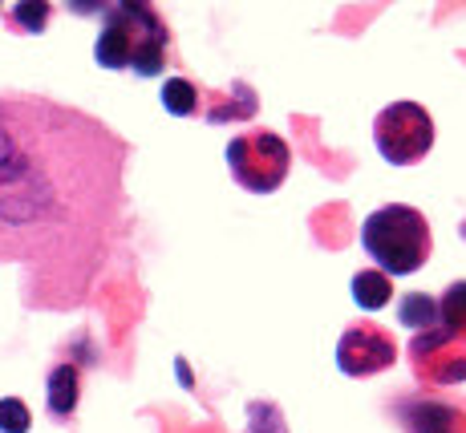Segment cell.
I'll list each match as a JSON object with an SVG mask.
<instances>
[{"label":"cell","instance_id":"1","mask_svg":"<svg viewBox=\"0 0 466 433\" xmlns=\"http://www.w3.org/2000/svg\"><path fill=\"white\" fill-rule=\"evenodd\" d=\"M130 146L106 122L37 94H0V267L33 308H77L114 251Z\"/></svg>","mask_w":466,"mask_h":433},{"label":"cell","instance_id":"2","mask_svg":"<svg viewBox=\"0 0 466 433\" xmlns=\"http://www.w3.org/2000/svg\"><path fill=\"white\" fill-rule=\"evenodd\" d=\"M170 29L163 13L138 0L106 8L102 33H97L94 57L102 69H134L138 77H155L167 69Z\"/></svg>","mask_w":466,"mask_h":433},{"label":"cell","instance_id":"3","mask_svg":"<svg viewBox=\"0 0 466 433\" xmlns=\"http://www.w3.org/2000/svg\"><path fill=\"white\" fill-rule=\"evenodd\" d=\"M361 243L378 259L381 276H410L430 259V223L418 206H378L365 219Z\"/></svg>","mask_w":466,"mask_h":433},{"label":"cell","instance_id":"4","mask_svg":"<svg viewBox=\"0 0 466 433\" xmlns=\"http://www.w3.org/2000/svg\"><path fill=\"white\" fill-rule=\"evenodd\" d=\"M228 166L231 178L248 195H272L284 186L292 170V150L280 134L272 130H248L228 142Z\"/></svg>","mask_w":466,"mask_h":433},{"label":"cell","instance_id":"5","mask_svg":"<svg viewBox=\"0 0 466 433\" xmlns=\"http://www.w3.org/2000/svg\"><path fill=\"white\" fill-rule=\"evenodd\" d=\"M373 138L385 162L410 166V162H422L434 146V118L418 102H393L373 122Z\"/></svg>","mask_w":466,"mask_h":433},{"label":"cell","instance_id":"6","mask_svg":"<svg viewBox=\"0 0 466 433\" xmlns=\"http://www.w3.org/2000/svg\"><path fill=\"white\" fill-rule=\"evenodd\" d=\"M410 365L422 389H446V385L466 381V345L454 337H446L442 328L418 332L410 340Z\"/></svg>","mask_w":466,"mask_h":433},{"label":"cell","instance_id":"7","mask_svg":"<svg viewBox=\"0 0 466 433\" xmlns=\"http://www.w3.org/2000/svg\"><path fill=\"white\" fill-rule=\"evenodd\" d=\"M398 360V340L378 324H353L337 340V365L345 377H373Z\"/></svg>","mask_w":466,"mask_h":433},{"label":"cell","instance_id":"8","mask_svg":"<svg viewBox=\"0 0 466 433\" xmlns=\"http://www.w3.org/2000/svg\"><path fill=\"white\" fill-rule=\"evenodd\" d=\"M401 426L406 433H466V421L454 405H442V401H414L401 409Z\"/></svg>","mask_w":466,"mask_h":433},{"label":"cell","instance_id":"9","mask_svg":"<svg viewBox=\"0 0 466 433\" xmlns=\"http://www.w3.org/2000/svg\"><path fill=\"white\" fill-rule=\"evenodd\" d=\"M77 401H82V373H77V365H57L45 385V405L53 418H69Z\"/></svg>","mask_w":466,"mask_h":433},{"label":"cell","instance_id":"10","mask_svg":"<svg viewBox=\"0 0 466 433\" xmlns=\"http://www.w3.org/2000/svg\"><path fill=\"white\" fill-rule=\"evenodd\" d=\"M203 102H208V94L191 77H170L163 86V106L175 118H203Z\"/></svg>","mask_w":466,"mask_h":433},{"label":"cell","instance_id":"11","mask_svg":"<svg viewBox=\"0 0 466 433\" xmlns=\"http://www.w3.org/2000/svg\"><path fill=\"white\" fill-rule=\"evenodd\" d=\"M438 328L466 345V279H459V284H451L442 292V300H438Z\"/></svg>","mask_w":466,"mask_h":433},{"label":"cell","instance_id":"12","mask_svg":"<svg viewBox=\"0 0 466 433\" xmlns=\"http://www.w3.org/2000/svg\"><path fill=\"white\" fill-rule=\"evenodd\" d=\"M353 300H357V308H365V312L385 308V304L393 300L390 276H381L378 267H370V272H357L353 276Z\"/></svg>","mask_w":466,"mask_h":433},{"label":"cell","instance_id":"13","mask_svg":"<svg viewBox=\"0 0 466 433\" xmlns=\"http://www.w3.org/2000/svg\"><path fill=\"white\" fill-rule=\"evenodd\" d=\"M401 324H410V328H418V332L438 328V300L426 292H410L406 300H401Z\"/></svg>","mask_w":466,"mask_h":433},{"label":"cell","instance_id":"14","mask_svg":"<svg viewBox=\"0 0 466 433\" xmlns=\"http://www.w3.org/2000/svg\"><path fill=\"white\" fill-rule=\"evenodd\" d=\"M53 8L45 5V0H25V5L8 8V25H13L16 33H41L45 25H49Z\"/></svg>","mask_w":466,"mask_h":433},{"label":"cell","instance_id":"15","mask_svg":"<svg viewBox=\"0 0 466 433\" xmlns=\"http://www.w3.org/2000/svg\"><path fill=\"white\" fill-rule=\"evenodd\" d=\"M33 418H29V405L21 397H5L0 401V433H29Z\"/></svg>","mask_w":466,"mask_h":433}]
</instances>
